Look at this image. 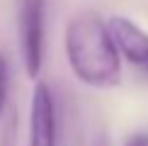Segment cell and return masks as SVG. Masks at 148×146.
Returning <instances> with one entry per match:
<instances>
[{"label":"cell","mask_w":148,"mask_h":146,"mask_svg":"<svg viewBox=\"0 0 148 146\" xmlns=\"http://www.w3.org/2000/svg\"><path fill=\"white\" fill-rule=\"evenodd\" d=\"M8 88H10V66L8 59L0 54V117H3L5 105H8Z\"/></svg>","instance_id":"5"},{"label":"cell","mask_w":148,"mask_h":146,"mask_svg":"<svg viewBox=\"0 0 148 146\" xmlns=\"http://www.w3.org/2000/svg\"><path fill=\"white\" fill-rule=\"evenodd\" d=\"M124 146H148V132H136L124 141Z\"/></svg>","instance_id":"6"},{"label":"cell","mask_w":148,"mask_h":146,"mask_svg":"<svg viewBox=\"0 0 148 146\" xmlns=\"http://www.w3.org/2000/svg\"><path fill=\"white\" fill-rule=\"evenodd\" d=\"M107 29L112 34V41H114L116 51L124 54L131 63L143 68L148 63V32H143L134 20L121 17V15L109 17Z\"/></svg>","instance_id":"4"},{"label":"cell","mask_w":148,"mask_h":146,"mask_svg":"<svg viewBox=\"0 0 148 146\" xmlns=\"http://www.w3.org/2000/svg\"><path fill=\"white\" fill-rule=\"evenodd\" d=\"M44 5L46 0H20V46L29 78H39L44 63Z\"/></svg>","instance_id":"2"},{"label":"cell","mask_w":148,"mask_h":146,"mask_svg":"<svg viewBox=\"0 0 148 146\" xmlns=\"http://www.w3.org/2000/svg\"><path fill=\"white\" fill-rule=\"evenodd\" d=\"M29 146H58L56 129V102L51 88L39 81L32 93L29 107Z\"/></svg>","instance_id":"3"},{"label":"cell","mask_w":148,"mask_h":146,"mask_svg":"<svg viewBox=\"0 0 148 146\" xmlns=\"http://www.w3.org/2000/svg\"><path fill=\"white\" fill-rule=\"evenodd\" d=\"M66 59L80 83L107 90L121 81V56L116 51L107 22L97 12L83 10L71 17L63 36Z\"/></svg>","instance_id":"1"},{"label":"cell","mask_w":148,"mask_h":146,"mask_svg":"<svg viewBox=\"0 0 148 146\" xmlns=\"http://www.w3.org/2000/svg\"><path fill=\"white\" fill-rule=\"evenodd\" d=\"M92 146H112V139H109L107 134H97V136L92 139Z\"/></svg>","instance_id":"7"},{"label":"cell","mask_w":148,"mask_h":146,"mask_svg":"<svg viewBox=\"0 0 148 146\" xmlns=\"http://www.w3.org/2000/svg\"><path fill=\"white\" fill-rule=\"evenodd\" d=\"M143 71H148V63H146V66H143Z\"/></svg>","instance_id":"8"}]
</instances>
